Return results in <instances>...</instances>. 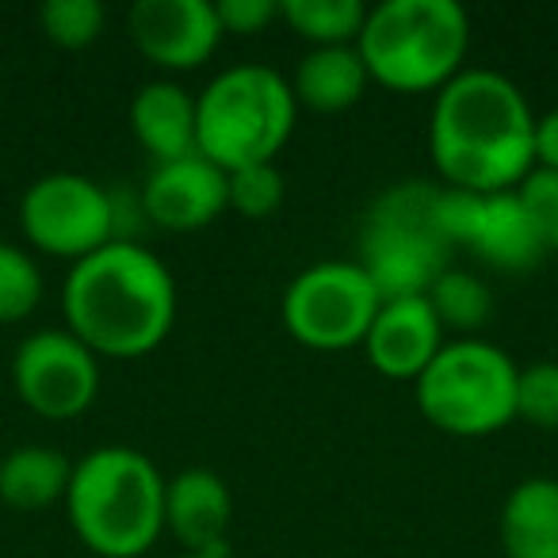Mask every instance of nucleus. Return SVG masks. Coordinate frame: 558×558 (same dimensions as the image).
I'll return each mask as SVG.
<instances>
[{
	"mask_svg": "<svg viewBox=\"0 0 558 558\" xmlns=\"http://www.w3.org/2000/svg\"><path fill=\"white\" fill-rule=\"evenodd\" d=\"M364 0H279V16L314 47H352L367 24Z\"/></svg>",
	"mask_w": 558,
	"mask_h": 558,
	"instance_id": "aec40b11",
	"label": "nucleus"
},
{
	"mask_svg": "<svg viewBox=\"0 0 558 558\" xmlns=\"http://www.w3.org/2000/svg\"><path fill=\"white\" fill-rule=\"evenodd\" d=\"M375 85L395 93H440L466 70L471 20L456 0H383L356 39Z\"/></svg>",
	"mask_w": 558,
	"mask_h": 558,
	"instance_id": "20e7f679",
	"label": "nucleus"
},
{
	"mask_svg": "<svg viewBox=\"0 0 558 558\" xmlns=\"http://www.w3.org/2000/svg\"><path fill=\"white\" fill-rule=\"evenodd\" d=\"M131 131L154 165L199 154L195 96L177 81H146L131 100Z\"/></svg>",
	"mask_w": 558,
	"mask_h": 558,
	"instance_id": "dca6fc26",
	"label": "nucleus"
},
{
	"mask_svg": "<svg viewBox=\"0 0 558 558\" xmlns=\"http://www.w3.org/2000/svg\"><path fill=\"white\" fill-rule=\"evenodd\" d=\"M440 226L451 245H466L497 271H532L547 253L517 187L494 195L440 187Z\"/></svg>",
	"mask_w": 558,
	"mask_h": 558,
	"instance_id": "9b49d317",
	"label": "nucleus"
},
{
	"mask_svg": "<svg viewBox=\"0 0 558 558\" xmlns=\"http://www.w3.org/2000/svg\"><path fill=\"white\" fill-rule=\"evenodd\" d=\"M509 558H558V478H524L509 489L497 520Z\"/></svg>",
	"mask_w": 558,
	"mask_h": 558,
	"instance_id": "f3484780",
	"label": "nucleus"
},
{
	"mask_svg": "<svg viewBox=\"0 0 558 558\" xmlns=\"http://www.w3.org/2000/svg\"><path fill=\"white\" fill-rule=\"evenodd\" d=\"M126 27L142 58L172 73L199 70L226 35L210 0H134Z\"/></svg>",
	"mask_w": 558,
	"mask_h": 558,
	"instance_id": "f8f14e48",
	"label": "nucleus"
},
{
	"mask_svg": "<svg viewBox=\"0 0 558 558\" xmlns=\"http://www.w3.org/2000/svg\"><path fill=\"white\" fill-rule=\"evenodd\" d=\"M65 329L96 356L154 352L177 322V279L154 248L111 241L77 260L62 288Z\"/></svg>",
	"mask_w": 558,
	"mask_h": 558,
	"instance_id": "f03ea898",
	"label": "nucleus"
},
{
	"mask_svg": "<svg viewBox=\"0 0 558 558\" xmlns=\"http://www.w3.org/2000/svg\"><path fill=\"white\" fill-rule=\"evenodd\" d=\"M356 245V264L383 299L428 295L456 253L440 226V184L398 180L383 187L364 210Z\"/></svg>",
	"mask_w": 558,
	"mask_h": 558,
	"instance_id": "39448f33",
	"label": "nucleus"
},
{
	"mask_svg": "<svg viewBox=\"0 0 558 558\" xmlns=\"http://www.w3.org/2000/svg\"><path fill=\"white\" fill-rule=\"evenodd\" d=\"M520 364L482 337H456L413 383L421 417L448 436H489L517 421Z\"/></svg>",
	"mask_w": 558,
	"mask_h": 558,
	"instance_id": "0eeeda50",
	"label": "nucleus"
},
{
	"mask_svg": "<svg viewBox=\"0 0 558 558\" xmlns=\"http://www.w3.org/2000/svg\"><path fill=\"white\" fill-rule=\"evenodd\" d=\"M233 520L230 486L210 466H187L165 482V527L187 547V555H226V532Z\"/></svg>",
	"mask_w": 558,
	"mask_h": 558,
	"instance_id": "2eb2a0df",
	"label": "nucleus"
},
{
	"mask_svg": "<svg viewBox=\"0 0 558 558\" xmlns=\"http://www.w3.org/2000/svg\"><path fill=\"white\" fill-rule=\"evenodd\" d=\"M20 230L39 253L77 264L119 241L116 192L85 172H47L20 199Z\"/></svg>",
	"mask_w": 558,
	"mask_h": 558,
	"instance_id": "1a4fd4ad",
	"label": "nucleus"
},
{
	"mask_svg": "<svg viewBox=\"0 0 558 558\" xmlns=\"http://www.w3.org/2000/svg\"><path fill=\"white\" fill-rule=\"evenodd\" d=\"M215 12L226 35H260L279 20V0H218Z\"/></svg>",
	"mask_w": 558,
	"mask_h": 558,
	"instance_id": "bb28decb",
	"label": "nucleus"
},
{
	"mask_svg": "<svg viewBox=\"0 0 558 558\" xmlns=\"http://www.w3.org/2000/svg\"><path fill=\"white\" fill-rule=\"evenodd\" d=\"M165 474L138 448L104 444L73 463L65 512L93 555L142 558L165 532Z\"/></svg>",
	"mask_w": 558,
	"mask_h": 558,
	"instance_id": "7ed1b4c3",
	"label": "nucleus"
},
{
	"mask_svg": "<svg viewBox=\"0 0 558 558\" xmlns=\"http://www.w3.org/2000/svg\"><path fill=\"white\" fill-rule=\"evenodd\" d=\"M428 303H433L444 333L456 329V333H463V337H474L494 318V291H489V283L463 268L444 271L433 283V291H428Z\"/></svg>",
	"mask_w": 558,
	"mask_h": 558,
	"instance_id": "412c9836",
	"label": "nucleus"
},
{
	"mask_svg": "<svg viewBox=\"0 0 558 558\" xmlns=\"http://www.w3.org/2000/svg\"><path fill=\"white\" fill-rule=\"evenodd\" d=\"M383 295L356 260H318L303 268L283 291L279 318L299 344L314 352L364 349Z\"/></svg>",
	"mask_w": 558,
	"mask_h": 558,
	"instance_id": "6e6552de",
	"label": "nucleus"
},
{
	"mask_svg": "<svg viewBox=\"0 0 558 558\" xmlns=\"http://www.w3.org/2000/svg\"><path fill=\"white\" fill-rule=\"evenodd\" d=\"M12 383L27 410L47 421H70L100 395V356L70 329H39L20 341Z\"/></svg>",
	"mask_w": 558,
	"mask_h": 558,
	"instance_id": "9d476101",
	"label": "nucleus"
},
{
	"mask_svg": "<svg viewBox=\"0 0 558 558\" xmlns=\"http://www.w3.org/2000/svg\"><path fill=\"white\" fill-rule=\"evenodd\" d=\"M517 417L535 428H558V360H535L517 375Z\"/></svg>",
	"mask_w": 558,
	"mask_h": 558,
	"instance_id": "b1692460",
	"label": "nucleus"
},
{
	"mask_svg": "<svg viewBox=\"0 0 558 558\" xmlns=\"http://www.w3.org/2000/svg\"><path fill=\"white\" fill-rule=\"evenodd\" d=\"M517 195H520V203H524L527 218H532L535 233H539L543 248L558 253V172L532 169L517 184Z\"/></svg>",
	"mask_w": 558,
	"mask_h": 558,
	"instance_id": "a878e982",
	"label": "nucleus"
},
{
	"mask_svg": "<svg viewBox=\"0 0 558 558\" xmlns=\"http://www.w3.org/2000/svg\"><path fill=\"white\" fill-rule=\"evenodd\" d=\"M108 9L100 0H47L39 9V27L54 47L85 50L104 35Z\"/></svg>",
	"mask_w": 558,
	"mask_h": 558,
	"instance_id": "5701e85b",
	"label": "nucleus"
},
{
	"mask_svg": "<svg viewBox=\"0 0 558 558\" xmlns=\"http://www.w3.org/2000/svg\"><path fill=\"white\" fill-rule=\"evenodd\" d=\"M367 85H372V73L360 58L356 43L352 47H311L291 77V93H295L299 108L326 111V116L360 104Z\"/></svg>",
	"mask_w": 558,
	"mask_h": 558,
	"instance_id": "a211bd4d",
	"label": "nucleus"
},
{
	"mask_svg": "<svg viewBox=\"0 0 558 558\" xmlns=\"http://www.w3.org/2000/svg\"><path fill=\"white\" fill-rule=\"evenodd\" d=\"M73 459L50 444H20L0 459V501L20 512H39L65 501Z\"/></svg>",
	"mask_w": 558,
	"mask_h": 558,
	"instance_id": "6ab92c4d",
	"label": "nucleus"
},
{
	"mask_svg": "<svg viewBox=\"0 0 558 558\" xmlns=\"http://www.w3.org/2000/svg\"><path fill=\"white\" fill-rule=\"evenodd\" d=\"M142 215L172 233L203 230L222 210H230V172H222L203 154L161 161L149 169L138 192Z\"/></svg>",
	"mask_w": 558,
	"mask_h": 558,
	"instance_id": "ddd939ff",
	"label": "nucleus"
},
{
	"mask_svg": "<svg viewBox=\"0 0 558 558\" xmlns=\"http://www.w3.org/2000/svg\"><path fill=\"white\" fill-rule=\"evenodd\" d=\"M283 192H288V184H283V172H279L276 161L245 165V169L230 172V210L245 218L276 215Z\"/></svg>",
	"mask_w": 558,
	"mask_h": 558,
	"instance_id": "393cba45",
	"label": "nucleus"
},
{
	"mask_svg": "<svg viewBox=\"0 0 558 558\" xmlns=\"http://www.w3.org/2000/svg\"><path fill=\"white\" fill-rule=\"evenodd\" d=\"M532 161H535V169L558 172V108L555 111H543V116H535Z\"/></svg>",
	"mask_w": 558,
	"mask_h": 558,
	"instance_id": "cd10ccee",
	"label": "nucleus"
},
{
	"mask_svg": "<svg viewBox=\"0 0 558 558\" xmlns=\"http://www.w3.org/2000/svg\"><path fill=\"white\" fill-rule=\"evenodd\" d=\"M43 299V268L24 245L0 241V326L24 322Z\"/></svg>",
	"mask_w": 558,
	"mask_h": 558,
	"instance_id": "4be33fe9",
	"label": "nucleus"
},
{
	"mask_svg": "<svg viewBox=\"0 0 558 558\" xmlns=\"http://www.w3.org/2000/svg\"><path fill=\"white\" fill-rule=\"evenodd\" d=\"M180 558H226V555H180Z\"/></svg>",
	"mask_w": 558,
	"mask_h": 558,
	"instance_id": "c85d7f7f",
	"label": "nucleus"
},
{
	"mask_svg": "<svg viewBox=\"0 0 558 558\" xmlns=\"http://www.w3.org/2000/svg\"><path fill=\"white\" fill-rule=\"evenodd\" d=\"M299 100L291 81L260 62L230 65L195 96L199 154L222 172L276 161L295 131Z\"/></svg>",
	"mask_w": 558,
	"mask_h": 558,
	"instance_id": "423d86ee",
	"label": "nucleus"
},
{
	"mask_svg": "<svg viewBox=\"0 0 558 558\" xmlns=\"http://www.w3.org/2000/svg\"><path fill=\"white\" fill-rule=\"evenodd\" d=\"M444 344H448L444 326L428 295L383 299L379 314L364 337V352L372 367L398 383H417Z\"/></svg>",
	"mask_w": 558,
	"mask_h": 558,
	"instance_id": "4468645a",
	"label": "nucleus"
},
{
	"mask_svg": "<svg viewBox=\"0 0 558 558\" xmlns=\"http://www.w3.org/2000/svg\"><path fill=\"white\" fill-rule=\"evenodd\" d=\"M532 131L535 111L517 81L474 65L436 93L428 149L448 187L512 192L535 169Z\"/></svg>",
	"mask_w": 558,
	"mask_h": 558,
	"instance_id": "f257e3e1",
	"label": "nucleus"
}]
</instances>
